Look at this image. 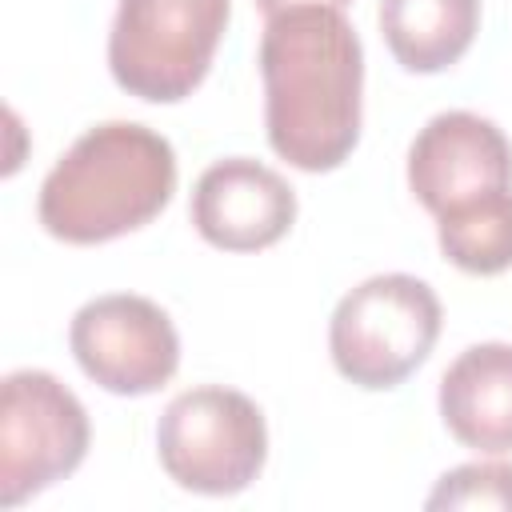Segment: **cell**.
Segmentation results:
<instances>
[{"mask_svg": "<svg viewBox=\"0 0 512 512\" xmlns=\"http://www.w3.org/2000/svg\"><path fill=\"white\" fill-rule=\"evenodd\" d=\"M264 124L280 160L300 172H328L360 140L364 48L340 8H288L268 16L260 36Z\"/></svg>", "mask_w": 512, "mask_h": 512, "instance_id": "cell-1", "label": "cell"}, {"mask_svg": "<svg viewBox=\"0 0 512 512\" xmlns=\"http://www.w3.org/2000/svg\"><path fill=\"white\" fill-rule=\"evenodd\" d=\"M176 192L172 144L136 124L88 128L40 184V224L64 244H104L144 228Z\"/></svg>", "mask_w": 512, "mask_h": 512, "instance_id": "cell-2", "label": "cell"}, {"mask_svg": "<svg viewBox=\"0 0 512 512\" xmlns=\"http://www.w3.org/2000/svg\"><path fill=\"white\" fill-rule=\"evenodd\" d=\"M436 336L440 300L408 272L368 276L340 296L328 324L332 364L360 388H396L408 380L428 360Z\"/></svg>", "mask_w": 512, "mask_h": 512, "instance_id": "cell-3", "label": "cell"}, {"mask_svg": "<svg viewBox=\"0 0 512 512\" xmlns=\"http://www.w3.org/2000/svg\"><path fill=\"white\" fill-rule=\"evenodd\" d=\"M228 24V0H120L108 68L128 96L176 104L208 76Z\"/></svg>", "mask_w": 512, "mask_h": 512, "instance_id": "cell-4", "label": "cell"}, {"mask_svg": "<svg viewBox=\"0 0 512 512\" xmlns=\"http://www.w3.org/2000/svg\"><path fill=\"white\" fill-rule=\"evenodd\" d=\"M156 452L164 472L188 492H244L268 460L264 412L236 388H188L160 412Z\"/></svg>", "mask_w": 512, "mask_h": 512, "instance_id": "cell-5", "label": "cell"}, {"mask_svg": "<svg viewBox=\"0 0 512 512\" xmlns=\"http://www.w3.org/2000/svg\"><path fill=\"white\" fill-rule=\"evenodd\" d=\"M88 452V412L52 372L20 368L0 384V500L8 508L52 488Z\"/></svg>", "mask_w": 512, "mask_h": 512, "instance_id": "cell-6", "label": "cell"}, {"mask_svg": "<svg viewBox=\"0 0 512 512\" xmlns=\"http://www.w3.org/2000/svg\"><path fill=\"white\" fill-rule=\"evenodd\" d=\"M68 344L88 380L116 396H148L176 376L180 336L160 304L132 292L88 300L68 328Z\"/></svg>", "mask_w": 512, "mask_h": 512, "instance_id": "cell-7", "label": "cell"}, {"mask_svg": "<svg viewBox=\"0 0 512 512\" xmlns=\"http://www.w3.org/2000/svg\"><path fill=\"white\" fill-rule=\"evenodd\" d=\"M408 188L432 216L480 192L512 188V144L488 116L440 112L408 148Z\"/></svg>", "mask_w": 512, "mask_h": 512, "instance_id": "cell-8", "label": "cell"}, {"mask_svg": "<svg viewBox=\"0 0 512 512\" xmlns=\"http://www.w3.org/2000/svg\"><path fill=\"white\" fill-rule=\"evenodd\" d=\"M292 220V184L252 156H228L208 164L192 188V224L212 248L224 252L268 248L292 228Z\"/></svg>", "mask_w": 512, "mask_h": 512, "instance_id": "cell-9", "label": "cell"}, {"mask_svg": "<svg viewBox=\"0 0 512 512\" xmlns=\"http://www.w3.org/2000/svg\"><path fill=\"white\" fill-rule=\"evenodd\" d=\"M444 428L476 452H512V344L464 348L440 376Z\"/></svg>", "mask_w": 512, "mask_h": 512, "instance_id": "cell-10", "label": "cell"}, {"mask_svg": "<svg viewBox=\"0 0 512 512\" xmlns=\"http://www.w3.org/2000/svg\"><path fill=\"white\" fill-rule=\"evenodd\" d=\"M480 24V0H380V32L408 72L456 64Z\"/></svg>", "mask_w": 512, "mask_h": 512, "instance_id": "cell-11", "label": "cell"}, {"mask_svg": "<svg viewBox=\"0 0 512 512\" xmlns=\"http://www.w3.org/2000/svg\"><path fill=\"white\" fill-rule=\"evenodd\" d=\"M436 240L440 252L472 276L512 268V188H492L440 212Z\"/></svg>", "mask_w": 512, "mask_h": 512, "instance_id": "cell-12", "label": "cell"}, {"mask_svg": "<svg viewBox=\"0 0 512 512\" xmlns=\"http://www.w3.org/2000/svg\"><path fill=\"white\" fill-rule=\"evenodd\" d=\"M428 508H496L512 512V464L476 460L444 472L428 496Z\"/></svg>", "mask_w": 512, "mask_h": 512, "instance_id": "cell-13", "label": "cell"}, {"mask_svg": "<svg viewBox=\"0 0 512 512\" xmlns=\"http://www.w3.org/2000/svg\"><path fill=\"white\" fill-rule=\"evenodd\" d=\"M304 4H320V8H340L344 12V4H352V0H256V8L264 16H276V12H288V8H304Z\"/></svg>", "mask_w": 512, "mask_h": 512, "instance_id": "cell-14", "label": "cell"}]
</instances>
